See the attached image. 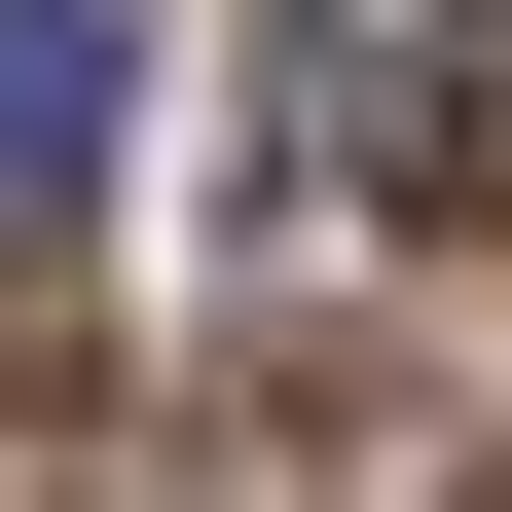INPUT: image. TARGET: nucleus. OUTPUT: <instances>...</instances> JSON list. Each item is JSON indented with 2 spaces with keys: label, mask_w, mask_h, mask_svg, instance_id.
Segmentation results:
<instances>
[{
  "label": "nucleus",
  "mask_w": 512,
  "mask_h": 512,
  "mask_svg": "<svg viewBox=\"0 0 512 512\" xmlns=\"http://www.w3.org/2000/svg\"><path fill=\"white\" fill-rule=\"evenodd\" d=\"M256 74H293V147H330L366 220L512 183V74H476V0H256Z\"/></svg>",
  "instance_id": "1"
},
{
  "label": "nucleus",
  "mask_w": 512,
  "mask_h": 512,
  "mask_svg": "<svg viewBox=\"0 0 512 512\" xmlns=\"http://www.w3.org/2000/svg\"><path fill=\"white\" fill-rule=\"evenodd\" d=\"M110 110H147V0H0V293L110 220Z\"/></svg>",
  "instance_id": "2"
}]
</instances>
